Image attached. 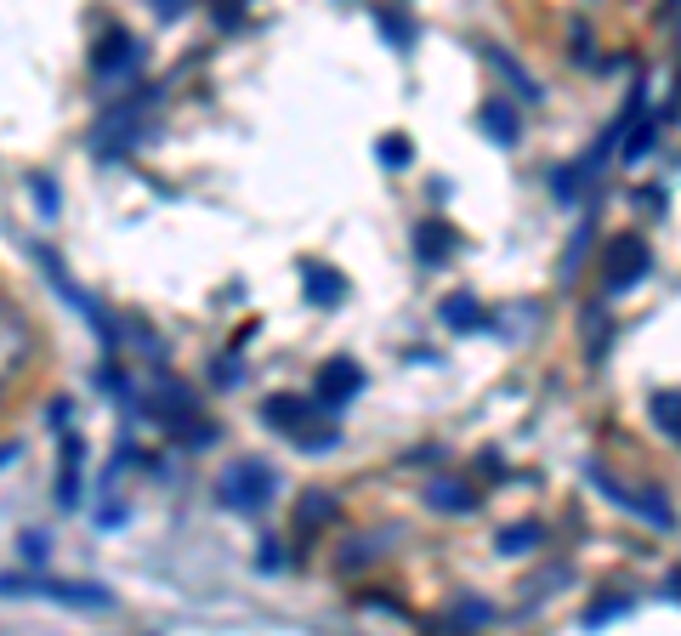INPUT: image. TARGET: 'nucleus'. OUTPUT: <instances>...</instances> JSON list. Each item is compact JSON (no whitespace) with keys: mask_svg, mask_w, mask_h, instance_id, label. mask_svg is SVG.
Segmentation results:
<instances>
[{"mask_svg":"<svg viewBox=\"0 0 681 636\" xmlns=\"http://www.w3.org/2000/svg\"><path fill=\"white\" fill-rule=\"evenodd\" d=\"M483 131H489L500 148H511V142L523 137V120H517V108H511V103L494 97V103H483Z\"/></svg>","mask_w":681,"mask_h":636,"instance_id":"obj_11","label":"nucleus"},{"mask_svg":"<svg viewBox=\"0 0 681 636\" xmlns=\"http://www.w3.org/2000/svg\"><path fill=\"white\" fill-rule=\"evenodd\" d=\"M284 563V551H279V540H267L262 546V568H279Z\"/></svg>","mask_w":681,"mask_h":636,"instance_id":"obj_28","label":"nucleus"},{"mask_svg":"<svg viewBox=\"0 0 681 636\" xmlns=\"http://www.w3.org/2000/svg\"><path fill=\"white\" fill-rule=\"evenodd\" d=\"M182 6H188V0H154V12H159V18H176Z\"/></svg>","mask_w":681,"mask_h":636,"instance_id":"obj_30","label":"nucleus"},{"mask_svg":"<svg viewBox=\"0 0 681 636\" xmlns=\"http://www.w3.org/2000/svg\"><path fill=\"white\" fill-rule=\"evenodd\" d=\"M647 415H653V426H659V432H670V438L681 443V398H676V392H659V398L647 404Z\"/></svg>","mask_w":681,"mask_h":636,"instance_id":"obj_14","label":"nucleus"},{"mask_svg":"<svg viewBox=\"0 0 681 636\" xmlns=\"http://www.w3.org/2000/svg\"><path fill=\"white\" fill-rule=\"evenodd\" d=\"M585 171H591V165H562L557 177H551L557 199H579V182H585Z\"/></svg>","mask_w":681,"mask_h":636,"instance_id":"obj_24","label":"nucleus"},{"mask_svg":"<svg viewBox=\"0 0 681 636\" xmlns=\"http://www.w3.org/2000/svg\"><path fill=\"white\" fill-rule=\"evenodd\" d=\"M358 392H364V370H358L352 358H335V364L318 370V392H313L318 409H347Z\"/></svg>","mask_w":681,"mask_h":636,"instance_id":"obj_4","label":"nucleus"},{"mask_svg":"<svg viewBox=\"0 0 681 636\" xmlns=\"http://www.w3.org/2000/svg\"><path fill=\"white\" fill-rule=\"evenodd\" d=\"M324 409H318V398H290V392H279V398H267L262 421L273 426V432H284V438H296V432H307V426L318 421Z\"/></svg>","mask_w":681,"mask_h":636,"instance_id":"obj_5","label":"nucleus"},{"mask_svg":"<svg viewBox=\"0 0 681 636\" xmlns=\"http://www.w3.org/2000/svg\"><path fill=\"white\" fill-rule=\"evenodd\" d=\"M18 551L29 557V563H46V534H23V540H18Z\"/></svg>","mask_w":681,"mask_h":636,"instance_id":"obj_26","label":"nucleus"},{"mask_svg":"<svg viewBox=\"0 0 681 636\" xmlns=\"http://www.w3.org/2000/svg\"><path fill=\"white\" fill-rule=\"evenodd\" d=\"M216 381H222V387H233V381H239V364H233V358H227V364H216Z\"/></svg>","mask_w":681,"mask_h":636,"instance_id":"obj_29","label":"nucleus"},{"mask_svg":"<svg viewBox=\"0 0 681 636\" xmlns=\"http://www.w3.org/2000/svg\"><path fill=\"white\" fill-rule=\"evenodd\" d=\"M137 57H142V52H137V40L125 35V29H114V35H103V46L91 52V69L108 80V74H125L131 63H137Z\"/></svg>","mask_w":681,"mask_h":636,"instance_id":"obj_10","label":"nucleus"},{"mask_svg":"<svg viewBox=\"0 0 681 636\" xmlns=\"http://www.w3.org/2000/svg\"><path fill=\"white\" fill-rule=\"evenodd\" d=\"M426 506H432V512H449V517H466V512H477V489L472 483H454V477H437V483H426Z\"/></svg>","mask_w":681,"mask_h":636,"instance_id":"obj_7","label":"nucleus"},{"mask_svg":"<svg viewBox=\"0 0 681 636\" xmlns=\"http://www.w3.org/2000/svg\"><path fill=\"white\" fill-rule=\"evenodd\" d=\"M375 154H381V165H392V171H403V165L415 159V142H409V137H398V131H386Z\"/></svg>","mask_w":681,"mask_h":636,"instance_id":"obj_19","label":"nucleus"},{"mask_svg":"<svg viewBox=\"0 0 681 636\" xmlns=\"http://www.w3.org/2000/svg\"><path fill=\"white\" fill-rule=\"evenodd\" d=\"M437 313H443V324H449L454 336H472V330H489V313H483V301H477V290H449Z\"/></svg>","mask_w":681,"mask_h":636,"instance_id":"obj_6","label":"nucleus"},{"mask_svg":"<svg viewBox=\"0 0 681 636\" xmlns=\"http://www.w3.org/2000/svg\"><path fill=\"white\" fill-rule=\"evenodd\" d=\"M625 614H630V597H596L579 625H602V619H625Z\"/></svg>","mask_w":681,"mask_h":636,"instance_id":"obj_22","label":"nucleus"},{"mask_svg":"<svg viewBox=\"0 0 681 636\" xmlns=\"http://www.w3.org/2000/svg\"><path fill=\"white\" fill-rule=\"evenodd\" d=\"M12 460H18V449H12V443H6V449H0V466H12Z\"/></svg>","mask_w":681,"mask_h":636,"instance_id":"obj_32","label":"nucleus"},{"mask_svg":"<svg viewBox=\"0 0 681 636\" xmlns=\"http://www.w3.org/2000/svg\"><path fill=\"white\" fill-rule=\"evenodd\" d=\"M483 57H489V63H494V69H500V74H506V80H511V86H517V91H523V97H528V103H540V86H534V80H528V74H523V69H517V63H511V57H506V52H500V46H483Z\"/></svg>","mask_w":681,"mask_h":636,"instance_id":"obj_15","label":"nucleus"},{"mask_svg":"<svg viewBox=\"0 0 681 636\" xmlns=\"http://www.w3.org/2000/svg\"><path fill=\"white\" fill-rule=\"evenodd\" d=\"M375 29H381L386 35V46H398V52H409V46H415V18H409V12H403V6H381V12H375Z\"/></svg>","mask_w":681,"mask_h":636,"instance_id":"obj_12","label":"nucleus"},{"mask_svg":"<svg viewBox=\"0 0 681 636\" xmlns=\"http://www.w3.org/2000/svg\"><path fill=\"white\" fill-rule=\"evenodd\" d=\"M52 597L63 602V608H91V614H108L114 608V591H103V585L91 580H35V574H6L0 580V597Z\"/></svg>","mask_w":681,"mask_h":636,"instance_id":"obj_1","label":"nucleus"},{"mask_svg":"<svg viewBox=\"0 0 681 636\" xmlns=\"http://www.w3.org/2000/svg\"><path fill=\"white\" fill-rule=\"evenodd\" d=\"M216 495H222L227 512H262L267 500L279 495V472L267 460H233L222 483H216Z\"/></svg>","mask_w":681,"mask_h":636,"instance_id":"obj_2","label":"nucleus"},{"mask_svg":"<svg viewBox=\"0 0 681 636\" xmlns=\"http://www.w3.org/2000/svg\"><path fill=\"white\" fill-rule=\"evenodd\" d=\"M585 341H591V364H602V353H608V313L602 307H585Z\"/></svg>","mask_w":681,"mask_h":636,"instance_id":"obj_18","label":"nucleus"},{"mask_svg":"<svg viewBox=\"0 0 681 636\" xmlns=\"http://www.w3.org/2000/svg\"><path fill=\"white\" fill-rule=\"evenodd\" d=\"M454 250H460V233H454L449 222H437V216H432V222H420V228H415V256L426 267H443Z\"/></svg>","mask_w":681,"mask_h":636,"instance_id":"obj_8","label":"nucleus"},{"mask_svg":"<svg viewBox=\"0 0 681 636\" xmlns=\"http://www.w3.org/2000/svg\"><path fill=\"white\" fill-rule=\"evenodd\" d=\"M80 466H69V460H63V477H57V506H63V512H74V506H80Z\"/></svg>","mask_w":681,"mask_h":636,"instance_id":"obj_23","label":"nucleus"},{"mask_svg":"<svg viewBox=\"0 0 681 636\" xmlns=\"http://www.w3.org/2000/svg\"><path fill=\"white\" fill-rule=\"evenodd\" d=\"M35 199H40V211H57V188L46 177H35Z\"/></svg>","mask_w":681,"mask_h":636,"instance_id":"obj_27","label":"nucleus"},{"mask_svg":"<svg viewBox=\"0 0 681 636\" xmlns=\"http://www.w3.org/2000/svg\"><path fill=\"white\" fill-rule=\"evenodd\" d=\"M296 443H301V449H307V455H330V449H335V443H341V432H335V426H307V432H296Z\"/></svg>","mask_w":681,"mask_h":636,"instance_id":"obj_21","label":"nucleus"},{"mask_svg":"<svg viewBox=\"0 0 681 636\" xmlns=\"http://www.w3.org/2000/svg\"><path fill=\"white\" fill-rule=\"evenodd\" d=\"M540 540H545L540 523H511L500 534V557H528V551H540Z\"/></svg>","mask_w":681,"mask_h":636,"instance_id":"obj_13","label":"nucleus"},{"mask_svg":"<svg viewBox=\"0 0 681 636\" xmlns=\"http://www.w3.org/2000/svg\"><path fill=\"white\" fill-rule=\"evenodd\" d=\"M296 517H301V529H318V523H330V517H335V500L324 495V489H313V495L301 500Z\"/></svg>","mask_w":681,"mask_h":636,"instance_id":"obj_20","label":"nucleus"},{"mask_svg":"<svg viewBox=\"0 0 681 636\" xmlns=\"http://www.w3.org/2000/svg\"><path fill=\"white\" fill-rule=\"evenodd\" d=\"M489 619H494V608L483 597H460L449 608V631H454V625H489Z\"/></svg>","mask_w":681,"mask_h":636,"instance_id":"obj_16","label":"nucleus"},{"mask_svg":"<svg viewBox=\"0 0 681 636\" xmlns=\"http://www.w3.org/2000/svg\"><path fill=\"white\" fill-rule=\"evenodd\" d=\"M670 597L681 602V568H676V574H670Z\"/></svg>","mask_w":681,"mask_h":636,"instance_id":"obj_31","label":"nucleus"},{"mask_svg":"<svg viewBox=\"0 0 681 636\" xmlns=\"http://www.w3.org/2000/svg\"><path fill=\"white\" fill-rule=\"evenodd\" d=\"M653 131H659V120H642V125H636V137L625 142V159H642L647 148H653Z\"/></svg>","mask_w":681,"mask_h":636,"instance_id":"obj_25","label":"nucleus"},{"mask_svg":"<svg viewBox=\"0 0 681 636\" xmlns=\"http://www.w3.org/2000/svg\"><path fill=\"white\" fill-rule=\"evenodd\" d=\"M301 290H307L313 307H335V301L347 296V279H341L335 267H324V262H301Z\"/></svg>","mask_w":681,"mask_h":636,"instance_id":"obj_9","label":"nucleus"},{"mask_svg":"<svg viewBox=\"0 0 681 636\" xmlns=\"http://www.w3.org/2000/svg\"><path fill=\"white\" fill-rule=\"evenodd\" d=\"M591 233H596V222L585 216V222H579V233H574V245H568V256H562V284H568V279L579 273V262H585V250H591Z\"/></svg>","mask_w":681,"mask_h":636,"instance_id":"obj_17","label":"nucleus"},{"mask_svg":"<svg viewBox=\"0 0 681 636\" xmlns=\"http://www.w3.org/2000/svg\"><path fill=\"white\" fill-rule=\"evenodd\" d=\"M602 267H608V296H625V290H636V284L647 279L653 245H647L642 233H619L608 245V256H602Z\"/></svg>","mask_w":681,"mask_h":636,"instance_id":"obj_3","label":"nucleus"}]
</instances>
